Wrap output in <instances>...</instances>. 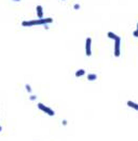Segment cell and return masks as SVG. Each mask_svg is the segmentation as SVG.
Returning <instances> with one entry per match:
<instances>
[{"label": "cell", "mask_w": 138, "mask_h": 141, "mask_svg": "<svg viewBox=\"0 0 138 141\" xmlns=\"http://www.w3.org/2000/svg\"><path fill=\"white\" fill-rule=\"evenodd\" d=\"M53 23L52 17H43V19H38V20H31V21H23L22 26L24 27H29V26H36V25H47Z\"/></svg>", "instance_id": "1"}, {"label": "cell", "mask_w": 138, "mask_h": 141, "mask_svg": "<svg viewBox=\"0 0 138 141\" xmlns=\"http://www.w3.org/2000/svg\"><path fill=\"white\" fill-rule=\"evenodd\" d=\"M38 109H39L40 111L44 112L45 114H48L49 116H54V115H55V112H54L51 108L47 107V105H44L43 103H38Z\"/></svg>", "instance_id": "2"}, {"label": "cell", "mask_w": 138, "mask_h": 141, "mask_svg": "<svg viewBox=\"0 0 138 141\" xmlns=\"http://www.w3.org/2000/svg\"><path fill=\"white\" fill-rule=\"evenodd\" d=\"M121 54V38L119 37L114 40V57L119 58Z\"/></svg>", "instance_id": "3"}, {"label": "cell", "mask_w": 138, "mask_h": 141, "mask_svg": "<svg viewBox=\"0 0 138 141\" xmlns=\"http://www.w3.org/2000/svg\"><path fill=\"white\" fill-rule=\"evenodd\" d=\"M85 54L87 57L92 56V38L87 37L85 39Z\"/></svg>", "instance_id": "4"}, {"label": "cell", "mask_w": 138, "mask_h": 141, "mask_svg": "<svg viewBox=\"0 0 138 141\" xmlns=\"http://www.w3.org/2000/svg\"><path fill=\"white\" fill-rule=\"evenodd\" d=\"M126 104H127V107H130L131 109H133V110H135V111H138V103H136V102H134V101H131V100H128V101L126 102Z\"/></svg>", "instance_id": "5"}, {"label": "cell", "mask_w": 138, "mask_h": 141, "mask_svg": "<svg viewBox=\"0 0 138 141\" xmlns=\"http://www.w3.org/2000/svg\"><path fill=\"white\" fill-rule=\"evenodd\" d=\"M36 10H37V15H38L39 19H43V9H42V7L40 4H38L36 8Z\"/></svg>", "instance_id": "6"}, {"label": "cell", "mask_w": 138, "mask_h": 141, "mask_svg": "<svg viewBox=\"0 0 138 141\" xmlns=\"http://www.w3.org/2000/svg\"><path fill=\"white\" fill-rule=\"evenodd\" d=\"M86 78H87V80H89V82H94V80H96V79H97V75H96V74H93V73H91V74H87Z\"/></svg>", "instance_id": "7"}, {"label": "cell", "mask_w": 138, "mask_h": 141, "mask_svg": "<svg viewBox=\"0 0 138 141\" xmlns=\"http://www.w3.org/2000/svg\"><path fill=\"white\" fill-rule=\"evenodd\" d=\"M107 36H108V38L112 39V40H115V39H118V38H119L118 35H115V34H114V33H112V32H108Z\"/></svg>", "instance_id": "8"}, {"label": "cell", "mask_w": 138, "mask_h": 141, "mask_svg": "<svg viewBox=\"0 0 138 141\" xmlns=\"http://www.w3.org/2000/svg\"><path fill=\"white\" fill-rule=\"evenodd\" d=\"M75 75H76V77H82V76H84V75H85V70H84L83 68L78 69Z\"/></svg>", "instance_id": "9"}, {"label": "cell", "mask_w": 138, "mask_h": 141, "mask_svg": "<svg viewBox=\"0 0 138 141\" xmlns=\"http://www.w3.org/2000/svg\"><path fill=\"white\" fill-rule=\"evenodd\" d=\"M25 88H26V91L28 92V93H31V92H32V89H31V87H30L29 84H26V85H25Z\"/></svg>", "instance_id": "10"}, {"label": "cell", "mask_w": 138, "mask_h": 141, "mask_svg": "<svg viewBox=\"0 0 138 141\" xmlns=\"http://www.w3.org/2000/svg\"><path fill=\"white\" fill-rule=\"evenodd\" d=\"M29 99H30L31 101H35V100H37V95H35V94H31V95L29 97Z\"/></svg>", "instance_id": "11"}, {"label": "cell", "mask_w": 138, "mask_h": 141, "mask_svg": "<svg viewBox=\"0 0 138 141\" xmlns=\"http://www.w3.org/2000/svg\"><path fill=\"white\" fill-rule=\"evenodd\" d=\"M73 9H75V10H79V9H80V4L79 3H76L75 6H73Z\"/></svg>", "instance_id": "12"}, {"label": "cell", "mask_w": 138, "mask_h": 141, "mask_svg": "<svg viewBox=\"0 0 138 141\" xmlns=\"http://www.w3.org/2000/svg\"><path fill=\"white\" fill-rule=\"evenodd\" d=\"M133 36H134V37H138V31H137V29H136V31H134Z\"/></svg>", "instance_id": "13"}, {"label": "cell", "mask_w": 138, "mask_h": 141, "mask_svg": "<svg viewBox=\"0 0 138 141\" xmlns=\"http://www.w3.org/2000/svg\"><path fill=\"white\" fill-rule=\"evenodd\" d=\"M62 124H63V125H64V126H66V125H67V124H68V122H67V120H66V119H64V120H63V122H62Z\"/></svg>", "instance_id": "14"}, {"label": "cell", "mask_w": 138, "mask_h": 141, "mask_svg": "<svg viewBox=\"0 0 138 141\" xmlns=\"http://www.w3.org/2000/svg\"><path fill=\"white\" fill-rule=\"evenodd\" d=\"M44 28H45V29H49V24H47V25H44Z\"/></svg>", "instance_id": "15"}, {"label": "cell", "mask_w": 138, "mask_h": 141, "mask_svg": "<svg viewBox=\"0 0 138 141\" xmlns=\"http://www.w3.org/2000/svg\"><path fill=\"white\" fill-rule=\"evenodd\" d=\"M13 1H15V2H18V1H21V0H13Z\"/></svg>", "instance_id": "16"}, {"label": "cell", "mask_w": 138, "mask_h": 141, "mask_svg": "<svg viewBox=\"0 0 138 141\" xmlns=\"http://www.w3.org/2000/svg\"><path fill=\"white\" fill-rule=\"evenodd\" d=\"M1 130H2V127H1V126H0V133H1Z\"/></svg>", "instance_id": "17"}, {"label": "cell", "mask_w": 138, "mask_h": 141, "mask_svg": "<svg viewBox=\"0 0 138 141\" xmlns=\"http://www.w3.org/2000/svg\"><path fill=\"white\" fill-rule=\"evenodd\" d=\"M137 31H138V23H137Z\"/></svg>", "instance_id": "18"}]
</instances>
